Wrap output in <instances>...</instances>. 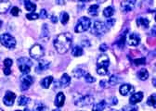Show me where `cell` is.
Here are the masks:
<instances>
[{
  "mask_svg": "<svg viewBox=\"0 0 156 111\" xmlns=\"http://www.w3.org/2000/svg\"><path fill=\"white\" fill-rule=\"evenodd\" d=\"M73 35L69 32L58 34L54 40V47L58 54H65L71 48Z\"/></svg>",
  "mask_w": 156,
  "mask_h": 111,
  "instance_id": "cell-1",
  "label": "cell"
},
{
  "mask_svg": "<svg viewBox=\"0 0 156 111\" xmlns=\"http://www.w3.org/2000/svg\"><path fill=\"white\" fill-rule=\"evenodd\" d=\"M110 65V59L107 55H101L97 61V73L99 75L104 76L108 74V68Z\"/></svg>",
  "mask_w": 156,
  "mask_h": 111,
  "instance_id": "cell-2",
  "label": "cell"
},
{
  "mask_svg": "<svg viewBox=\"0 0 156 111\" xmlns=\"http://www.w3.org/2000/svg\"><path fill=\"white\" fill-rule=\"evenodd\" d=\"M91 25V20L87 17H82L78 20L76 26L74 28L75 32H84L89 29Z\"/></svg>",
  "mask_w": 156,
  "mask_h": 111,
  "instance_id": "cell-3",
  "label": "cell"
},
{
  "mask_svg": "<svg viewBox=\"0 0 156 111\" xmlns=\"http://www.w3.org/2000/svg\"><path fill=\"white\" fill-rule=\"evenodd\" d=\"M18 67L23 74H28L31 70V68L33 66L32 61L28 58H20L17 60Z\"/></svg>",
  "mask_w": 156,
  "mask_h": 111,
  "instance_id": "cell-4",
  "label": "cell"
},
{
  "mask_svg": "<svg viewBox=\"0 0 156 111\" xmlns=\"http://www.w3.org/2000/svg\"><path fill=\"white\" fill-rule=\"evenodd\" d=\"M0 42L5 47L9 49H13L16 46V40L9 33H3L0 36Z\"/></svg>",
  "mask_w": 156,
  "mask_h": 111,
  "instance_id": "cell-5",
  "label": "cell"
},
{
  "mask_svg": "<svg viewBox=\"0 0 156 111\" xmlns=\"http://www.w3.org/2000/svg\"><path fill=\"white\" fill-rule=\"evenodd\" d=\"M108 31V28L107 26L105 25L104 22H94V25L92 27V30H91V32L95 35V36H102L104 35Z\"/></svg>",
  "mask_w": 156,
  "mask_h": 111,
  "instance_id": "cell-6",
  "label": "cell"
},
{
  "mask_svg": "<svg viewBox=\"0 0 156 111\" xmlns=\"http://www.w3.org/2000/svg\"><path fill=\"white\" fill-rule=\"evenodd\" d=\"M44 54H45V50L41 45L36 44V45H33L32 48L30 49L31 58H33L34 59H36V60H40L43 58Z\"/></svg>",
  "mask_w": 156,
  "mask_h": 111,
  "instance_id": "cell-7",
  "label": "cell"
},
{
  "mask_svg": "<svg viewBox=\"0 0 156 111\" xmlns=\"http://www.w3.org/2000/svg\"><path fill=\"white\" fill-rule=\"evenodd\" d=\"M94 103V97L91 96H81L79 99H76L74 104L78 106H89V105H92Z\"/></svg>",
  "mask_w": 156,
  "mask_h": 111,
  "instance_id": "cell-8",
  "label": "cell"
},
{
  "mask_svg": "<svg viewBox=\"0 0 156 111\" xmlns=\"http://www.w3.org/2000/svg\"><path fill=\"white\" fill-rule=\"evenodd\" d=\"M33 83H34V78L32 76L25 74V75L21 77V90L22 91L28 90Z\"/></svg>",
  "mask_w": 156,
  "mask_h": 111,
  "instance_id": "cell-9",
  "label": "cell"
},
{
  "mask_svg": "<svg viewBox=\"0 0 156 111\" xmlns=\"http://www.w3.org/2000/svg\"><path fill=\"white\" fill-rule=\"evenodd\" d=\"M15 98H16V95L14 94V92H10V91H8L6 92L4 98H3V103L7 106H11L14 104Z\"/></svg>",
  "mask_w": 156,
  "mask_h": 111,
  "instance_id": "cell-10",
  "label": "cell"
},
{
  "mask_svg": "<svg viewBox=\"0 0 156 111\" xmlns=\"http://www.w3.org/2000/svg\"><path fill=\"white\" fill-rule=\"evenodd\" d=\"M127 43L131 46H136L140 43V36L138 33H135V32L129 33Z\"/></svg>",
  "mask_w": 156,
  "mask_h": 111,
  "instance_id": "cell-11",
  "label": "cell"
},
{
  "mask_svg": "<svg viewBox=\"0 0 156 111\" xmlns=\"http://www.w3.org/2000/svg\"><path fill=\"white\" fill-rule=\"evenodd\" d=\"M134 8H135V2L132 1V0H125V1L121 3V9L125 13L132 11Z\"/></svg>",
  "mask_w": 156,
  "mask_h": 111,
  "instance_id": "cell-12",
  "label": "cell"
},
{
  "mask_svg": "<svg viewBox=\"0 0 156 111\" xmlns=\"http://www.w3.org/2000/svg\"><path fill=\"white\" fill-rule=\"evenodd\" d=\"M49 65L50 63L47 60H44V59H41V60H39L38 62V65L35 69V71L36 73H43L44 71H46L48 68H49Z\"/></svg>",
  "mask_w": 156,
  "mask_h": 111,
  "instance_id": "cell-13",
  "label": "cell"
},
{
  "mask_svg": "<svg viewBox=\"0 0 156 111\" xmlns=\"http://www.w3.org/2000/svg\"><path fill=\"white\" fill-rule=\"evenodd\" d=\"M143 92H135V94H133L131 96H130V99H129V103L130 105H136L138 104L140 102H141V100L143 99Z\"/></svg>",
  "mask_w": 156,
  "mask_h": 111,
  "instance_id": "cell-14",
  "label": "cell"
},
{
  "mask_svg": "<svg viewBox=\"0 0 156 111\" xmlns=\"http://www.w3.org/2000/svg\"><path fill=\"white\" fill-rule=\"evenodd\" d=\"M134 90H135V88L131 84H123V85H121V87L119 89L120 94L124 96H126L129 94H132V92H134Z\"/></svg>",
  "mask_w": 156,
  "mask_h": 111,
  "instance_id": "cell-15",
  "label": "cell"
},
{
  "mask_svg": "<svg viewBox=\"0 0 156 111\" xmlns=\"http://www.w3.org/2000/svg\"><path fill=\"white\" fill-rule=\"evenodd\" d=\"M64 103H65V96H64L63 92H60L55 98L54 104L57 107H62V106H63Z\"/></svg>",
  "mask_w": 156,
  "mask_h": 111,
  "instance_id": "cell-16",
  "label": "cell"
},
{
  "mask_svg": "<svg viewBox=\"0 0 156 111\" xmlns=\"http://www.w3.org/2000/svg\"><path fill=\"white\" fill-rule=\"evenodd\" d=\"M11 7V3L9 0H0V14L6 13Z\"/></svg>",
  "mask_w": 156,
  "mask_h": 111,
  "instance_id": "cell-17",
  "label": "cell"
},
{
  "mask_svg": "<svg viewBox=\"0 0 156 111\" xmlns=\"http://www.w3.org/2000/svg\"><path fill=\"white\" fill-rule=\"evenodd\" d=\"M12 59H6L5 60H4V66H5V68H4V74L5 75H9V74L11 73V70H10V68H11V66H12Z\"/></svg>",
  "mask_w": 156,
  "mask_h": 111,
  "instance_id": "cell-18",
  "label": "cell"
},
{
  "mask_svg": "<svg viewBox=\"0 0 156 111\" xmlns=\"http://www.w3.org/2000/svg\"><path fill=\"white\" fill-rule=\"evenodd\" d=\"M136 24H138V26L143 28V29H147L149 27V24H150V22L148 18H136Z\"/></svg>",
  "mask_w": 156,
  "mask_h": 111,
  "instance_id": "cell-19",
  "label": "cell"
},
{
  "mask_svg": "<svg viewBox=\"0 0 156 111\" xmlns=\"http://www.w3.org/2000/svg\"><path fill=\"white\" fill-rule=\"evenodd\" d=\"M52 82H53V77H52V76H48V77L44 78V79L40 82V84H41V86H42L43 88L48 89V88L50 86V84H51Z\"/></svg>",
  "mask_w": 156,
  "mask_h": 111,
  "instance_id": "cell-20",
  "label": "cell"
},
{
  "mask_svg": "<svg viewBox=\"0 0 156 111\" xmlns=\"http://www.w3.org/2000/svg\"><path fill=\"white\" fill-rule=\"evenodd\" d=\"M106 106H107L106 101H105V100H102V101L99 102V103L96 104V105L93 106L92 111H103Z\"/></svg>",
  "mask_w": 156,
  "mask_h": 111,
  "instance_id": "cell-21",
  "label": "cell"
},
{
  "mask_svg": "<svg viewBox=\"0 0 156 111\" xmlns=\"http://www.w3.org/2000/svg\"><path fill=\"white\" fill-rule=\"evenodd\" d=\"M71 82V77L68 75L67 73H64L61 78V84L62 87H66L70 84Z\"/></svg>",
  "mask_w": 156,
  "mask_h": 111,
  "instance_id": "cell-22",
  "label": "cell"
},
{
  "mask_svg": "<svg viewBox=\"0 0 156 111\" xmlns=\"http://www.w3.org/2000/svg\"><path fill=\"white\" fill-rule=\"evenodd\" d=\"M72 54H73V57H81V56L84 54L83 48H82L81 46L75 45V46L72 49Z\"/></svg>",
  "mask_w": 156,
  "mask_h": 111,
  "instance_id": "cell-23",
  "label": "cell"
},
{
  "mask_svg": "<svg viewBox=\"0 0 156 111\" xmlns=\"http://www.w3.org/2000/svg\"><path fill=\"white\" fill-rule=\"evenodd\" d=\"M138 77L140 80L141 81H146L149 77V72L146 69H141L139 72H138Z\"/></svg>",
  "mask_w": 156,
  "mask_h": 111,
  "instance_id": "cell-24",
  "label": "cell"
},
{
  "mask_svg": "<svg viewBox=\"0 0 156 111\" xmlns=\"http://www.w3.org/2000/svg\"><path fill=\"white\" fill-rule=\"evenodd\" d=\"M41 38L45 40H48L49 39V31H48V25L47 24H44L43 25V28H42V34H41Z\"/></svg>",
  "mask_w": 156,
  "mask_h": 111,
  "instance_id": "cell-25",
  "label": "cell"
},
{
  "mask_svg": "<svg viewBox=\"0 0 156 111\" xmlns=\"http://www.w3.org/2000/svg\"><path fill=\"white\" fill-rule=\"evenodd\" d=\"M24 7H25L26 10L31 11V12H34V10L36 9V5L34 4L33 2L29 1V0H26L24 2Z\"/></svg>",
  "mask_w": 156,
  "mask_h": 111,
  "instance_id": "cell-26",
  "label": "cell"
},
{
  "mask_svg": "<svg viewBox=\"0 0 156 111\" xmlns=\"http://www.w3.org/2000/svg\"><path fill=\"white\" fill-rule=\"evenodd\" d=\"M99 8H100V6L99 5H92L89 7L88 8V13L91 15V16H97L99 14Z\"/></svg>",
  "mask_w": 156,
  "mask_h": 111,
  "instance_id": "cell-27",
  "label": "cell"
},
{
  "mask_svg": "<svg viewBox=\"0 0 156 111\" xmlns=\"http://www.w3.org/2000/svg\"><path fill=\"white\" fill-rule=\"evenodd\" d=\"M31 99L29 97H26L24 96H22L19 97V100H18V105L19 106H26L30 103Z\"/></svg>",
  "mask_w": 156,
  "mask_h": 111,
  "instance_id": "cell-28",
  "label": "cell"
},
{
  "mask_svg": "<svg viewBox=\"0 0 156 111\" xmlns=\"http://www.w3.org/2000/svg\"><path fill=\"white\" fill-rule=\"evenodd\" d=\"M147 105L156 108V94H153L151 96H149L147 100Z\"/></svg>",
  "mask_w": 156,
  "mask_h": 111,
  "instance_id": "cell-29",
  "label": "cell"
},
{
  "mask_svg": "<svg viewBox=\"0 0 156 111\" xmlns=\"http://www.w3.org/2000/svg\"><path fill=\"white\" fill-rule=\"evenodd\" d=\"M69 18H70V17H69V15H68L67 12L63 11V12L61 13L60 20H61V22H62V24H67V22H69Z\"/></svg>",
  "mask_w": 156,
  "mask_h": 111,
  "instance_id": "cell-30",
  "label": "cell"
},
{
  "mask_svg": "<svg viewBox=\"0 0 156 111\" xmlns=\"http://www.w3.org/2000/svg\"><path fill=\"white\" fill-rule=\"evenodd\" d=\"M114 14V9L112 7H108L103 10V15L106 18H111Z\"/></svg>",
  "mask_w": 156,
  "mask_h": 111,
  "instance_id": "cell-31",
  "label": "cell"
},
{
  "mask_svg": "<svg viewBox=\"0 0 156 111\" xmlns=\"http://www.w3.org/2000/svg\"><path fill=\"white\" fill-rule=\"evenodd\" d=\"M34 111H48V108L42 103H37L34 106Z\"/></svg>",
  "mask_w": 156,
  "mask_h": 111,
  "instance_id": "cell-32",
  "label": "cell"
},
{
  "mask_svg": "<svg viewBox=\"0 0 156 111\" xmlns=\"http://www.w3.org/2000/svg\"><path fill=\"white\" fill-rule=\"evenodd\" d=\"M85 74H86V72H85V70H83V69H74L73 70V75L76 77V78H80V77H82V76H85Z\"/></svg>",
  "mask_w": 156,
  "mask_h": 111,
  "instance_id": "cell-33",
  "label": "cell"
},
{
  "mask_svg": "<svg viewBox=\"0 0 156 111\" xmlns=\"http://www.w3.org/2000/svg\"><path fill=\"white\" fill-rule=\"evenodd\" d=\"M26 18L30 21H34V20H37V18H39V15L36 14L35 12H31V13L26 15Z\"/></svg>",
  "mask_w": 156,
  "mask_h": 111,
  "instance_id": "cell-34",
  "label": "cell"
},
{
  "mask_svg": "<svg viewBox=\"0 0 156 111\" xmlns=\"http://www.w3.org/2000/svg\"><path fill=\"white\" fill-rule=\"evenodd\" d=\"M119 82V78L117 77V76H114V75H112L111 78H110V80H109V83L111 84V85H116L117 83Z\"/></svg>",
  "mask_w": 156,
  "mask_h": 111,
  "instance_id": "cell-35",
  "label": "cell"
},
{
  "mask_svg": "<svg viewBox=\"0 0 156 111\" xmlns=\"http://www.w3.org/2000/svg\"><path fill=\"white\" fill-rule=\"evenodd\" d=\"M119 111H138V107L134 106L133 105L132 106H126Z\"/></svg>",
  "mask_w": 156,
  "mask_h": 111,
  "instance_id": "cell-36",
  "label": "cell"
},
{
  "mask_svg": "<svg viewBox=\"0 0 156 111\" xmlns=\"http://www.w3.org/2000/svg\"><path fill=\"white\" fill-rule=\"evenodd\" d=\"M84 77H85L86 82H89V83H92V82H94L96 81V79H95L94 77H92L89 73H86Z\"/></svg>",
  "mask_w": 156,
  "mask_h": 111,
  "instance_id": "cell-37",
  "label": "cell"
},
{
  "mask_svg": "<svg viewBox=\"0 0 156 111\" xmlns=\"http://www.w3.org/2000/svg\"><path fill=\"white\" fill-rule=\"evenodd\" d=\"M114 23H115V20H114V18H107V21H106V22H105V25H106V26H107V28L109 29V28L112 27Z\"/></svg>",
  "mask_w": 156,
  "mask_h": 111,
  "instance_id": "cell-38",
  "label": "cell"
},
{
  "mask_svg": "<svg viewBox=\"0 0 156 111\" xmlns=\"http://www.w3.org/2000/svg\"><path fill=\"white\" fill-rule=\"evenodd\" d=\"M125 42H126V34H124L121 38L119 39V41H117V45L120 48H123L124 45H125Z\"/></svg>",
  "mask_w": 156,
  "mask_h": 111,
  "instance_id": "cell-39",
  "label": "cell"
},
{
  "mask_svg": "<svg viewBox=\"0 0 156 111\" xmlns=\"http://www.w3.org/2000/svg\"><path fill=\"white\" fill-rule=\"evenodd\" d=\"M106 103L109 104V105H111V106H115V105L118 104V100H117L116 97H111V98H109L106 101Z\"/></svg>",
  "mask_w": 156,
  "mask_h": 111,
  "instance_id": "cell-40",
  "label": "cell"
},
{
  "mask_svg": "<svg viewBox=\"0 0 156 111\" xmlns=\"http://www.w3.org/2000/svg\"><path fill=\"white\" fill-rule=\"evenodd\" d=\"M20 12H21V10H20V8H17V7H13V8H11V10H10V14H11L12 16H15V17L19 16Z\"/></svg>",
  "mask_w": 156,
  "mask_h": 111,
  "instance_id": "cell-41",
  "label": "cell"
},
{
  "mask_svg": "<svg viewBox=\"0 0 156 111\" xmlns=\"http://www.w3.org/2000/svg\"><path fill=\"white\" fill-rule=\"evenodd\" d=\"M134 63H135V65H136V66L144 65V64L146 63V59H145V58H141V59H135V60H134Z\"/></svg>",
  "mask_w": 156,
  "mask_h": 111,
  "instance_id": "cell-42",
  "label": "cell"
},
{
  "mask_svg": "<svg viewBox=\"0 0 156 111\" xmlns=\"http://www.w3.org/2000/svg\"><path fill=\"white\" fill-rule=\"evenodd\" d=\"M39 16L41 17V18H48V12H47V10L46 9H41V11H40V14H39Z\"/></svg>",
  "mask_w": 156,
  "mask_h": 111,
  "instance_id": "cell-43",
  "label": "cell"
},
{
  "mask_svg": "<svg viewBox=\"0 0 156 111\" xmlns=\"http://www.w3.org/2000/svg\"><path fill=\"white\" fill-rule=\"evenodd\" d=\"M107 48H108V46H107L106 44H102V45H101V46H100V50L102 51V52H105V51L107 50Z\"/></svg>",
  "mask_w": 156,
  "mask_h": 111,
  "instance_id": "cell-44",
  "label": "cell"
},
{
  "mask_svg": "<svg viewBox=\"0 0 156 111\" xmlns=\"http://www.w3.org/2000/svg\"><path fill=\"white\" fill-rule=\"evenodd\" d=\"M50 21H51V22H52V23H57V22H58V18H57V17H55V16H51Z\"/></svg>",
  "mask_w": 156,
  "mask_h": 111,
  "instance_id": "cell-45",
  "label": "cell"
},
{
  "mask_svg": "<svg viewBox=\"0 0 156 111\" xmlns=\"http://www.w3.org/2000/svg\"><path fill=\"white\" fill-rule=\"evenodd\" d=\"M57 2L58 3V5H64L65 4L64 0H57Z\"/></svg>",
  "mask_w": 156,
  "mask_h": 111,
  "instance_id": "cell-46",
  "label": "cell"
},
{
  "mask_svg": "<svg viewBox=\"0 0 156 111\" xmlns=\"http://www.w3.org/2000/svg\"><path fill=\"white\" fill-rule=\"evenodd\" d=\"M105 83H106V82H104V81H101L100 84H101V87H103V88H105V87H106V85H105Z\"/></svg>",
  "mask_w": 156,
  "mask_h": 111,
  "instance_id": "cell-47",
  "label": "cell"
},
{
  "mask_svg": "<svg viewBox=\"0 0 156 111\" xmlns=\"http://www.w3.org/2000/svg\"><path fill=\"white\" fill-rule=\"evenodd\" d=\"M152 84H153L154 87L156 88V78H153V79H152Z\"/></svg>",
  "mask_w": 156,
  "mask_h": 111,
  "instance_id": "cell-48",
  "label": "cell"
},
{
  "mask_svg": "<svg viewBox=\"0 0 156 111\" xmlns=\"http://www.w3.org/2000/svg\"><path fill=\"white\" fill-rule=\"evenodd\" d=\"M78 1H81V2H88V1H91V0H78Z\"/></svg>",
  "mask_w": 156,
  "mask_h": 111,
  "instance_id": "cell-49",
  "label": "cell"
},
{
  "mask_svg": "<svg viewBox=\"0 0 156 111\" xmlns=\"http://www.w3.org/2000/svg\"><path fill=\"white\" fill-rule=\"evenodd\" d=\"M2 25H3V22L0 20V29H1V27H2Z\"/></svg>",
  "mask_w": 156,
  "mask_h": 111,
  "instance_id": "cell-50",
  "label": "cell"
},
{
  "mask_svg": "<svg viewBox=\"0 0 156 111\" xmlns=\"http://www.w3.org/2000/svg\"><path fill=\"white\" fill-rule=\"evenodd\" d=\"M110 111H118V110H114V109H112V110H110Z\"/></svg>",
  "mask_w": 156,
  "mask_h": 111,
  "instance_id": "cell-51",
  "label": "cell"
},
{
  "mask_svg": "<svg viewBox=\"0 0 156 111\" xmlns=\"http://www.w3.org/2000/svg\"><path fill=\"white\" fill-rule=\"evenodd\" d=\"M53 111H61V110H58V109H55V110H53Z\"/></svg>",
  "mask_w": 156,
  "mask_h": 111,
  "instance_id": "cell-52",
  "label": "cell"
},
{
  "mask_svg": "<svg viewBox=\"0 0 156 111\" xmlns=\"http://www.w3.org/2000/svg\"><path fill=\"white\" fill-rule=\"evenodd\" d=\"M0 111H4V110H3L2 108H0Z\"/></svg>",
  "mask_w": 156,
  "mask_h": 111,
  "instance_id": "cell-53",
  "label": "cell"
},
{
  "mask_svg": "<svg viewBox=\"0 0 156 111\" xmlns=\"http://www.w3.org/2000/svg\"><path fill=\"white\" fill-rule=\"evenodd\" d=\"M155 22H156V15H155Z\"/></svg>",
  "mask_w": 156,
  "mask_h": 111,
  "instance_id": "cell-54",
  "label": "cell"
},
{
  "mask_svg": "<svg viewBox=\"0 0 156 111\" xmlns=\"http://www.w3.org/2000/svg\"><path fill=\"white\" fill-rule=\"evenodd\" d=\"M16 111H21V110H16Z\"/></svg>",
  "mask_w": 156,
  "mask_h": 111,
  "instance_id": "cell-55",
  "label": "cell"
}]
</instances>
